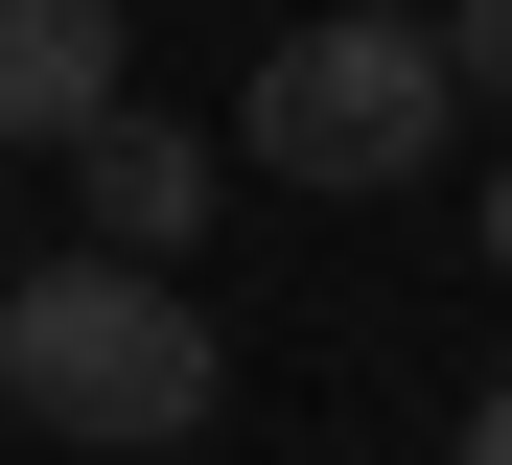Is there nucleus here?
I'll list each match as a JSON object with an SVG mask.
<instances>
[{"label": "nucleus", "instance_id": "nucleus-1", "mask_svg": "<svg viewBox=\"0 0 512 465\" xmlns=\"http://www.w3.org/2000/svg\"><path fill=\"white\" fill-rule=\"evenodd\" d=\"M0 396H24L47 442H210V396H233V349H210V303L163 256H47V279H0Z\"/></svg>", "mask_w": 512, "mask_h": 465}, {"label": "nucleus", "instance_id": "nucleus-2", "mask_svg": "<svg viewBox=\"0 0 512 465\" xmlns=\"http://www.w3.org/2000/svg\"><path fill=\"white\" fill-rule=\"evenodd\" d=\"M443 117H466L443 24H373V0H326V24H280V47H256V93H233V163L350 210V186H419V163H443Z\"/></svg>", "mask_w": 512, "mask_h": 465}, {"label": "nucleus", "instance_id": "nucleus-3", "mask_svg": "<svg viewBox=\"0 0 512 465\" xmlns=\"http://www.w3.org/2000/svg\"><path fill=\"white\" fill-rule=\"evenodd\" d=\"M210 186H233V140L140 117V93H117L94 140H70V210H94V256H187V233H210Z\"/></svg>", "mask_w": 512, "mask_h": 465}, {"label": "nucleus", "instance_id": "nucleus-4", "mask_svg": "<svg viewBox=\"0 0 512 465\" xmlns=\"http://www.w3.org/2000/svg\"><path fill=\"white\" fill-rule=\"evenodd\" d=\"M117 117V0H0V140H94Z\"/></svg>", "mask_w": 512, "mask_h": 465}, {"label": "nucleus", "instance_id": "nucleus-5", "mask_svg": "<svg viewBox=\"0 0 512 465\" xmlns=\"http://www.w3.org/2000/svg\"><path fill=\"white\" fill-rule=\"evenodd\" d=\"M443 70H466L489 117H512V0H443Z\"/></svg>", "mask_w": 512, "mask_h": 465}, {"label": "nucleus", "instance_id": "nucleus-6", "mask_svg": "<svg viewBox=\"0 0 512 465\" xmlns=\"http://www.w3.org/2000/svg\"><path fill=\"white\" fill-rule=\"evenodd\" d=\"M443 465H512V372H489V396H466V442H443Z\"/></svg>", "mask_w": 512, "mask_h": 465}, {"label": "nucleus", "instance_id": "nucleus-7", "mask_svg": "<svg viewBox=\"0 0 512 465\" xmlns=\"http://www.w3.org/2000/svg\"><path fill=\"white\" fill-rule=\"evenodd\" d=\"M489 279H512V163H489Z\"/></svg>", "mask_w": 512, "mask_h": 465}, {"label": "nucleus", "instance_id": "nucleus-8", "mask_svg": "<svg viewBox=\"0 0 512 465\" xmlns=\"http://www.w3.org/2000/svg\"><path fill=\"white\" fill-rule=\"evenodd\" d=\"M373 24H443V0H373Z\"/></svg>", "mask_w": 512, "mask_h": 465}]
</instances>
